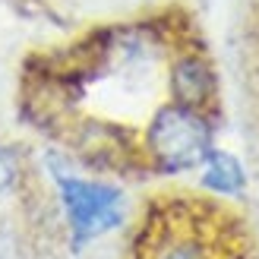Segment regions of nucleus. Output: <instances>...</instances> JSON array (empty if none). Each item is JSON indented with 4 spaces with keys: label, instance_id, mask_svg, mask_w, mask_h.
Listing matches in <instances>:
<instances>
[{
    "label": "nucleus",
    "instance_id": "obj_1",
    "mask_svg": "<svg viewBox=\"0 0 259 259\" xmlns=\"http://www.w3.org/2000/svg\"><path fill=\"white\" fill-rule=\"evenodd\" d=\"M48 171L57 187V199H60L63 218H67L73 247H85V243L105 237L114 228L123 225L126 218L123 190H117L114 184H101V180L73 174L54 155L48 158Z\"/></svg>",
    "mask_w": 259,
    "mask_h": 259
},
{
    "label": "nucleus",
    "instance_id": "obj_2",
    "mask_svg": "<svg viewBox=\"0 0 259 259\" xmlns=\"http://www.w3.org/2000/svg\"><path fill=\"white\" fill-rule=\"evenodd\" d=\"M212 146V123L205 114L187 105H161L146 126V152L164 174H184L199 167Z\"/></svg>",
    "mask_w": 259,
    "mask_h": 259
},
{
    "label": "nucleus",
    "instance_id": "obj_3",
    "mask_svg": "<svg viewBox=\"0 0 259 259\" xmlns=\"http://www.w3.org/2000/svg\"><path fill=\"white\" fill-rule=\"evenodd\" d=\"M215 70L212 63L199 54H184L171 63V95L177 105L202 111L215 98Z\"/></svg>",
    "mask_w": 259,
    "mask_h": 259
},
{
    "label": "nucleus",
    "instance_id": "obj_4",
    "mask_svg": "<svg viewBox=\"0 0 259 259\" xmlns=\"http://www.w3.org/2000/svg\"><path fill=\"white\" fill-rule=\"evenodd\" d=\"M202 177L199 184L205 190L218 193V196H240L243 187H247V174H243V164L225 149H212L202 158Z\"/></svg>",
    "mask_w": 259,
    "mask_h": 259
},
{
    "label": "nucleus",
    "instance_id": "obj_5",
    "mask_svg": "<svg viewBox=\"0 0 259 259\" xmlns=\"http://www.w3.org/2000/svg\"><path fill=\"white\" fill-rule=\"evenodd\" d=\"M13 184H16V158L10 149L0 146V196H7Z\"/></svg>",
    "mask_w": 259,
    "mask_h": 259
}]
</instances>
